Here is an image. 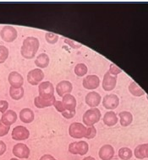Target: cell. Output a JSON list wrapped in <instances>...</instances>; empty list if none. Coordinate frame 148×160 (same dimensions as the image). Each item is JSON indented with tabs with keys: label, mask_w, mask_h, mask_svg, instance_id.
I'll return each mask as SVG.
<instances>
[{
	"label": "cell",
	"mask_w": 148,
	"mask_h": 160,
	"mask_svg": "<svg viewBox=\"0 0 148 160\" xmlns=\"http://www.w3.org/2000/svg\"><path fill=\"white\" fill-rule=\"evenodd\" d=\"M45 39L49 44H55L59 41V36L55 33L52 32H47L45 34Z\"/></svg>",
	"instance_id": "29"
},
{
	"label": "cell",
	"mask_w": 148,
	"mask_h": 160,
	"mask_svg": "<svg viewBox=\"0 0 148 160\" xmlns=\"http://www.w3.org/2000/svg\"><path fill=\"white\" fill-rule=\"evenodd\" d=\"M53 106L55 107L57 111L60 112V113H63L65 111V109H64V106L63 105V102H62V100H56L54 104H53Z\"/></svg>",
	"instance_id": "35"
},
{
	"label": "cell",
	"mask_w": 148,
	"mask_h": 160,
	"mask_svg": "<svg viewBox=\"0 0 148 160\" xmlns=\"http://www.w3.org/2000/svg\"><path fill=\"white\" fill-rule=\"evenodd\" d=\"M101 112L98 108H91L87 110L82 116V121L87 127H92L98 123L101 119Z\"/></svg>",
	"instance_id": "2"
},
{
	"label": "cell",
	"mask_w": 148,
	"mask_h": 160,
	"mask_svg": "<svg viewBox=\"0 0 148 160\" xmlns=\"http://www.w3.org/2000/svg\"><path fill=\"white\" fill-rule=\"evenodd\" d=\"M53 158H53L52 155L44 154V155H42V157L40 158L39 160H52V159H53Z\"/></svg>",
	"instance_id": "39"
},
{
	"label": "cell",
	"mask_w": 148,
	"mask_h": 160,
	"mask_svg": "<svg viewBox=\"0 0 148 160\" xmlns=\"http://www.w3.org/2000/svg\"><path fill=\"white\" fill-rule=\"evenodd\" d=\"M134 154L138 159H143L145 158H148V143L140 144L137 146L135 149Z\"/></svg>",
	"instance_id": "21"
},
{
	"label": "cell",
	"mask_w": 148,
	"mask_h": 160,
	"mask_svg": "<svg viewBox=\"0 0 148 160\" xmlns=\"http://www.w3.org/2000/svg\"><path fill=\"white\" fill-rule=\"evenodd\" d=\"M8 103L6 100H0V112L1 113H5L8 111Z\"/></svg>",
	"instance_id": "36"
},
{
	"label": "cell",
	"mask_w": 148,
	"mask_h": 160,
	"mask_svg": "<svg viewBox=\"0 0 148 160\" xmlns=\"http://www.w3.org/2000/svg\"><path fill=\"white\" fill-rule=\"evenodd\" d=\"M9 129H10V127L6 126L5 124H3V122L0 121V138L7 135L8 133Z\"/></svg>",
	"instance_id": "33"
},
{
	"label": "cell",
	"mask_w": 148,
	"mask_h": 160,
	"mask_svg": "<svg viewBox=\"0 0 148 160\" xmlns=\"http://www.w3.org/2000/svg\"><path fill=\"white\" fill-rule=\"evenodd\" d=\"M75 73H76L78 77H83L87 73L88 68L87 66L85 63H78L75 67Z\"/></svg>",
	"instance_id": "28"
},
{
	"label": "cell",
	"mask_w": 148,
	"mask_h": 160,
	"mask_svg": "<svg viewBox=\"0 0 148 160\" xmlns=\"http://www.w3.org/2000/svg\"><path fill=\"white\" fill-rule=\"evenodd\" d=\"M24 94H25V89H24L23 87L14 88V87L10 86V88H9V95L13 99L19 100V99H22Z\"/></svg>",
	"instance_id": "25"
},
{
	"label": "cell",
	"mask_w": 148,
	"mask_h": 160,
	"mask_svg": "<svg viewBox=\"0 0 148 160\" xmlns=\"http://www.w3.org/2000/svg\"><path fill=\"white\" fill-rule=\"evenodd\" d=\"M119 116L120 125L122 127H128L133 122V116L129 111H122L119 114Z\"/></svg>",
	"instance_id": "24"
},
{
	"label": "cell",
	"mask_w": 148,
	"mask_h": 160,
	"mask_svg": "<svg viewBox=\"0 0 148 160\" xmlns=\"http://www.w3.org/2000/svg\"><path fill=\"white\" fill-rule=\"evenodd\" d=\"M56 101L55 96H36L34 99V105L38 109H43L45 107H49L53 105Z\"/></svg>",
	"instance_id": "8"
},
{
	"label": "cell",
	"mask_w": 148,
	"mask_h": 160,
	"mask_svg": "<svg viewBox=\"0 0 148 160\" xmlns=\"http://www.w3.org/2000/svg\"><path fill=\"white\" fill-rule=\"evenodd\" d=\"M109 72H110V74L114 75V76H117L119 73L122 72V70L119 68H118L115 64H111L110 65V68H109Z\"/></svg>",
	"instance_id": "34"
},
{
	"label": "cell",
	"mask_w": 148,
	"mask_h": 160,
	"mask_svg": "<svg viewBox=\"0 0 148 160\" xmlns=\"http://www.w3.org/2000/svg\"><path fill=\"white\" fill-rule=\"evenodd\" d=\"M62 102L64 106L65 111H76V99L75 96H73L72 94H65L62 97Z\"/></svg>",
	"instance_id": "18"
},
{
	"label": "cell",
	"mask_w": 148,
	"mask_h": 160,
	"mask_svg": "<svg viewBox=\"0 0 148 160\" xmlns=\"http://www.w3.org/2000/svg\"><path fill=\"white\" fill-rule=\"evenodd\" d=\"M6 150H7V146H6V144L4 143L3 141L0 140V156H2V155L4 154V152H6Z\"/></svg>",
	"instance_id": "38"
},
{
	"label": "cell",
	"mask_w": 148,
	"mask_h": 160,
	"mask_svg": "<svg viewBox=\"0 0 148 160\" xmlns=\"http://www.w3.org/2000/svg\"><path fill=\"white\" fill-rule=\"evenodd\" d=\"M64 42L65 44H67L68 46H70L71 48L73 49H79V48H81L82 47V45L78 43V42H75V41H73L71 39H69V38H64Z\"/></svg>",
	"instance_id": "32"
},
{
	"label": "cell",
	"mask_w": 148,
	"mask_h": 160,
	"mask_svg": "<svg viewBox=\"0 0 148 160\" xmlns=\"http://www.w3.org/2000/svg\"><path fill=\"white\" fill-rule=\"evenodd\" d=\"M0 36L3 42L10 43L16 40L17 36H18V32L14 26L4 25L0 31Z\"/></svg>",
	"instance_id": "5"
},
{
	"label": "cell",
	"mask_w": 148,
	"mask_h": 160,
	"mask_svg": "<svg viewBox=\"0 0 148 160\" xmlns=\"http://www.w3.org/2000/svg\"><path fill=\"white\" fill-rule=\"evenodd\" d=\"M8 80L10 86L14 87V88L22 87L23 83H24V78H23L22 75L20 74V72H15V71L11 72L8 74Z\"/></svg>",
	"instance_id": "17"
},
{
	"label": "cell",
	"mask_w": 148,
	"mask_h": 160,
	"mask_svg": "<svg viewBox=\"0 0 148 160\" xmlns=\"http://www.w3.org/2000/svg\"><path fill=\"white\" fill-rule=\"evenodd\" d=\"M49 57L46 53H41L35 60V64L37 68H46L49 64Z\"/></svg>",
	"instance_id": "22"
},
{
	"label": "cell",
	"mask_w": 148,
	"mask_h": 160,
	"mask_svg": "<svg viewBox=\"0 0 148 160\" xmlns=\"http://www.w3.org/2000/svg\"><path fill=\"white\" fill-rule=\"evenodd\" d=\"M39 40L34 36H28L23 41L20 53L25 59H32L35 58L37 51L39 49Z\"/></svg>",
	"instance_id": "1"
},
{
	"label": "cell",
	"mask_w": 148,
	"mask_h": 160,
	"mask_svg": "<svg viewBox=\"0 0 148 160\" xmlns=\"http://www.w3.org/2000/svg\"><path fill=\"white\" fill-rule=\"evenodd\" d=\"M73 89L72 83L68 80H63L60 81L56 86V92L58 95L60 97H63L65 94H68L71 93Z\"/></svg>",
	"instance_id": "15"
},
{
	"label": "cell",
	"mask_w": 148,
	"mask_h": 160,
	"mask_svg": "<svg viewBox=\"0 0 148 160\" xmlns=\"http://www.w3.org/2000/svg\"><path fill=\"white\" fill-rule=\"evenodd\" d=\"M119 104V97L114 94H107L103 99V105L108 110H114Z\"/></svg>",
	"instance_id": "11"
},
{
	"label": "cell",
	"mask_w": 148,
	"mask_h": 160,
	"mask_svg": "<svg viewBox=\"0 0 148 160\" xmlns=\"http://www.w3.org/2000/svg\"><path fill=\"white\" fill-rule=\"evenodd\" d=\"M44 78V72L42 69L35 68L27 73V81L31 85H37Z\"/></svg>",
	"instance_id": "7"
},
{
	"label": "cell",
	"mask_w": 148,
	"mask_h": 160,
	"mask_svg": "<svg viewBox=\"0 0 148 160\" xmlns=\"http://www.w3.org/2000/svg\"><path fill=\"white\" fill-rule=\"evenodd\" d=\"M103 122L108 127L115 126L118 122V117L116 113L114 111H108V112L105 113L103 116Z\"/></svg>",
	"instance_id": "23"
},
{
	"label": "cell",
	"mask_w": 148,
	"mask_h": 160,
	"mask_svg": "<svg viewBox=\"0 0 148 160\" xmlns=\"http://www.w3.org/2000/svg\"><path fill=\"white\" fill-rule=\"evenodd\" d=\"M52 160H57V159H55V158H53V159H52Z\"/></svg>",
	"instance_id": "42"
},
{
	"label": "cell",
	"mask_w": 148,
	"mask_h": 160,
	"mask_svg": "<svg viewBox=\"0 0 148 160\" xmlns=\"http://www.w3.org/2000/svg\"><path fill=\"white\" fill-rule=\"evenodd\" d=\"M35 114L30 108H24L20 112V120L24 123L29 124L34 121Z\"/></svg>",
	"instance_id": "20"
},
{
	"label": "cell",
	"mask_w": 148,
	"mask_h": 160,
	"mask_svg": "<svg viewBox=\"0 0 148 160\" xmlns=\"http://www.w3.org/2000/svg\"><path fill=\"white\" fill-rule=\"evenodd\" d=\"M117 83V76L110 74V72H107L103 76V88L105 91H111L115 88Z\"/></svg>",
	"instance_id": "12"
},
{
	"label": "cell",
	"mask_w": 148,
	"mask_h": 160,
	"mask_svg": "<svg viewBox=\"0 0 148 160\" xmlns=\"http://www.w3.org/2000/svg\"><path fill=\"white\" fill-rule=\"evenodd\" d=\"M9 52L8 49L4 46H0V64L3 63L7 60Z\"/></svg>",
	"instance_id": "30"
},
{
	"label": "cell",
	"mask_w": 148,
	"mask_h": 160,
	"mask_svg": "<svg viewBox=\"0 0 148 160\" xmlns=\"http://www.w3.org/2000/svg\"><path fill=\"white\" fill-rule=\"evenodd\" d=\"M1 122H3V124H5L6 126L10 127L11 125H13L14 122L17 121V114L16 112L13 110H8L2 115L1 117Z\"/></svg>",
	"instance_id": "19"
},
{
	"label": "cell",
	"mask_w": 148,
	"mask_h": 160,
	"mask_svg": "<svg viewBox=\"0 0 148 160\" xmlns=\"http://www.w3.org/2000/svg\"><path fill=\"white\" fill-rule=\"evenodd\" d=\"M89 150V145L86 141L73 142L69 145V152L72 154H87Z\"/></svg>",
	"instance_id": "3"
},
{
	"label": "cell",
	"mask_w": 148,
	"mask_h": 160,
	"mask_svg": "<svg viewBox=\"0 0 148 160\" xmlns=\"http://www.w3.org/2000/svg\"><path fill=\"white\" fill-rule=\"evenodd\" d=\"M11 136L12 138L15 141H24L29 138L30 132L26 127L23 126H17L12 131Z\"/></svg>",
	"instance_id": "6"
},
{
	"label": "cell",
	"mask_w": 148,
	"mask_h": 160,
	"mask_svg": "<svg viewBox=\"0 0 148 160\" xmlns=\"http://www.w3.org/2000/svg\"><path fill=\"white\" fill-rule=\"evenodd\" d=\"M62 114V116H64V118L66 119H71L73 118L74 116H76V111H65L64 112H63Z\"/></svg>",
	"instance_id": "37"
},
{
	"label": "cell",
	"mask_w": 148,
	"mask_h": 160,
	"mask_svg": "<svg viewBox=\"0 0 148 160\" xmlns=\"http://www.w3.org/2000/svg\"><path fill=\"white\" fill-rule=\"evenodd\" d=\"M97 135V129L95 127H88L87 128V132H86V136L85 138L87 139H92L94 138Z\"/></svg>",
	"instance_id": "31"
},
{
	"label": "cell",
	"mask_w": 148,
	"mask_h": 160,
	"mask_svg": "<svg viewBox=\"0 0 148 160\" xmlns=\"http://www.w3.org/2000/svg\"><path fill=\"white\" fill-rule=\"evenodd\" d=\"M101 99H102V97L99 93L92 91L87 93L85 97V102L91 108H97V106H98L101 103Z\"/></svg>",
	"instance_id": "13"
},
{
	"label": "cell",
	"mask_w": 148,
	"mask_h": 160,
	"mask_svg": "<svg viewBox=\"0 0 148 160\" xmlns=\"http://www.w3.org/2000/svg\"><path fill=\"white\" fill-rule=\"evenodd\" d=\"M83 160H96V159L93 157H92V156H88V157L85 158Z\"/></svg>",
	"instance_id": "40"
},
{
	"label": "cell",
	"mask_w": 148,
	"mask_h": 160,
	"mask_svg": "<svg viewBox=\"0 0 148 160\" xmlns=\"http://www.w3.org/2000/svg\"><path fill=\"white\" fill-rule=\"evenodd\" d=\"M133 155L132 150L129 148H121L119 150V157L122 160H129L130 159Z\"/></svg>",
	"instance_id": "27"
},
{
	"label": "cell",
	"mask_w": 148,
	"mask_h": 160,
	"mask_svg": "<svg viewBox=\"0 0 148 160\" xmlns=\"http://www.w3.org/2000/svg\"><path fill=\"white\" fill-rule=\"evenodd\" d=\"M98 156L102 160H111L114 156V148L109 144L103 145L99 149Z\"/></svg>",
	"instance_id": "16"
},
{
	"label": "cell",
	"mask_w": 148,
	"mask_h": 160,
	"mask_svg": "<svg viewBox=\"0 0 148 160\" xmlns=\"http://www.w3.org/2000/svg\"><path fill=\"white\" fill-rule=\"evenodd\" d=\"M13 154L18 158H28L31 154V150L27 145L24 143H17L13 148Z\"/></svg>",
	"instance_id": "9"
},
{
	"label": "cell",
	"mask_w": 148,
	"mask_h": 160,
	"mask_svg": "<svg viewBox=\"0 0 148 160\" xmlns=\"http://www.w3.org/2000/svg\"><path fill=\"white\" fill-rule=\"evenodd\" d=\"M9 160H18V158H10Z\"/></svg>",
	"instance_id": "41"
},
{
	"label": "cell",
	"mask_w": 148,
	"mask_h": 160,
	"mask_svg": "<svg viewBox=\"0 0 148 160\" xmlns=\"http://www.w3.org/2000/svg\"><path fill=\"white\" fill-rule=\"evenodd\" d=\"M87 128L80 122H74L69 127V134L71 138L76 139H81L84 138L87 132Z\"/></svg>",
	"instance_id": "4"
},
{
	"label": "cell",
	"mask_w": 148,
	"mask_h": 160,
	"mask_svg": "<svg viewBox=\"0 0 148 160\" xmlns=\"http://www.w3.org/2000/svg\"><path fill=\"white\" fill-rule=\"evenodd\" d=\"M129 91L130 92V94H133L134 96L136 97L142 96V95L145 94V91L135 82H132L130 84V86H129Z\"/></svg>",
	"instance_id": "26"
},
{
	"label": "cell",
	"mask_w": 148,
	"mask_h": 160,
	"mask_svg": "<svg viewBox=\"0 0 148 160\" xmlns=\"http://www.w3.org/2000/svg\"><path fill=\"white\" fill-rule=\"evenodd\" d=\"M82 84L85 88L89 90L96 89L100 85V78L97 75H88L83 79Z\"/></svg>",
	"instance_id": "10"
},
{
	"label": "cell",
	"mask_w": 148,
	"mask_h": 160,
	"mask_svg": "<svg viewBox=\"0 0 148 160\" xmlns=\"http://www.w3.org/2000/svg\"><path fill=\"white\" fill-rule=\"evenodd\" d=\"M39 96H53L54 95V87L53 83L49 81L42 82L38 86Z\"/></svg>",
	"instance_id": "14"
}]
</instances>
